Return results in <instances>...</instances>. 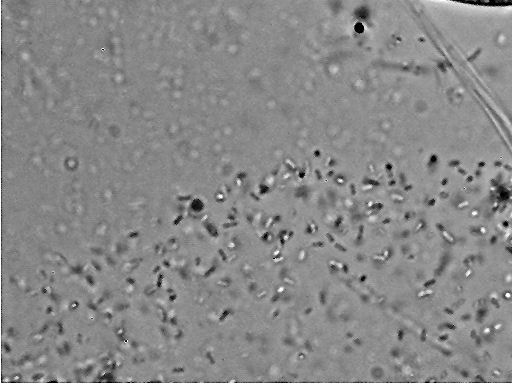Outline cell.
<instances>
[{"label":"cell","instance_id":"6da1fadb","mask_svg":"<svg viewBox=\"0 0 512 384\" xmlns=\"http://www.w3.org/2000/svg\"><path fill=\"white\" fill-rule=\"evenodd\" d=\"M484 4H512V0H460Z\"/></svg>","mask_w":512,"mask_h":384}]
</instances>
